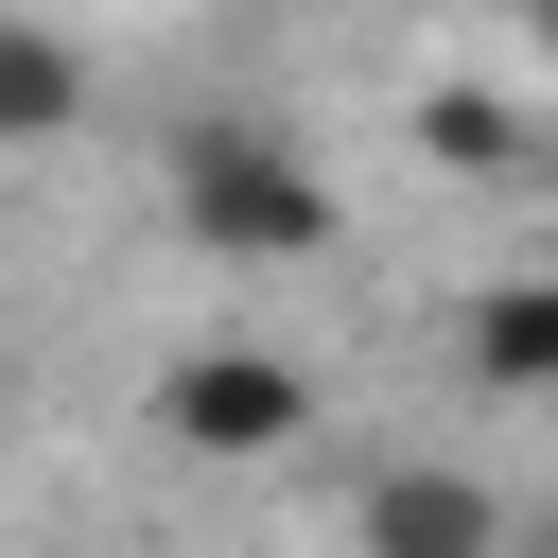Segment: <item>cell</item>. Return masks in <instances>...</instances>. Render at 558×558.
<instances>
[{
  "label": "cell",
  "mask_w": 558,
  "mask_h": 558,
  "mask_svg": "<svg viewBox=\"0 0 558 558\" xmlns=\"http://www.w3.org/2000/svg\"><path fill=\"white\" fill-rule=\"evenodd\" d=\"M174 227H192V262H314L331 244V192H314V157L296 140H262V122H174Z\"/></svg>",
  "instance_id": "obj_1"
},
{
  "label": "cell",
  "mask_w": 558,
  "mask_h": 558,
  "mask_svg": "<svg viewBox=\"0 0 558 558\" xmlns=\"http://www.w3.org/2000/svg\"><path fill=\"white\" fill-rule=\"evenodd\" d=\"M157 436L209 453V471L296 453V436H314V366H296V349H174V366H157Z\"/></svg>",
  "instance_id": "obj_2"
},
{
  "label": "cell",
  "mask_w": 558,
  "mask_h": 558,
  "mask_svg": "<svg viewBox=\"0 0 558 558\" xmlns=\"http://www.w3.org/2000/svg\"><path fill=\"white\" fill-rule=\"evenodd\" d=\"M366 558H506V506L453 453H401V471H366Z\"/></svg>",
  "instance_id": "obj_3"
},
{
  "label": "cell",
  "mask_w": 558,
  "mask_h": 558,
  "mask_svg": "<svg viewBox=\"0 0 558 558\" xmlns=\"http://www.w3.org/2000/svg\"><path fill=\"white\" fill-rule=\"evenodd\" d=\"M453 349H471V384H558V279H488L471 314H453Z\"/></svg>",
  "instance_id": "obj_4"
},
{
  "label": "cell",
  "mask_w": 558,
  "mask_h": 558,
  "mask_svg": "<svg viewBox=\"0 0 558 558\" xmlns=\"http://www.w3.org/2000/svg\"><path fill=\"white\" fill-rule=\"evenodd\" d=\"M70 122H87V52L0 17V140H70Z\"/></svg>",
  "instance_id": "obj_5"
},
{
  "label": "cell",
  "mask_w": 558,
  "mask_h": 558,
  "mask_svg": "<svg viewBox=\"0 0 558 558\" xmlns=\"http://www.w3.org/2000/svg\"><path fill=\"white\" fill-rule=\"evenodd\" d=\"M418 157L436 174H523V105L506 87H418Z\"/></svg>",
  "instance_id": "obj_6"
}]
</instances>
